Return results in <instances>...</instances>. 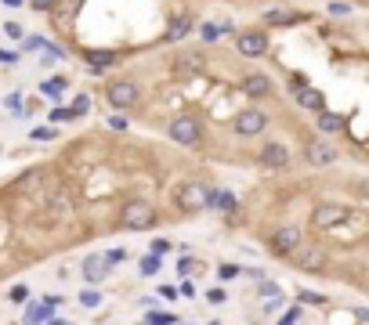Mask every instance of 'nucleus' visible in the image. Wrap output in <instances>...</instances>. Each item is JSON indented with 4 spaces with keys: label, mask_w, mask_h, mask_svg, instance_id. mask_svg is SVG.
<instances>
[{
    "label": "nucleus",
    "mask_w": 369,
    "mask_h": 325,
    "mask_svg": "<svg viewBox=\"0 0 369 325\" xmlns=\"http://www.w3.org/2000/svg\"><path fill=\"white\" fill-rule=\"evenodd\" d=\"M286 260H293V267L304 271V275H326V267H330V249L319 246V242H300Z\"/></svg>",
    "instance_id": "obj_1"
},
{
    "label": "nucleus",
    "mask_w": 369,
    "mask_h": 325,
    "mask_svg": "<svg viewBox=\"0 0 369 325\" xmlns=\"http://www.w3.org/2000/svg\"><path fill=\"white\" fill-rule=\"evenodd\" d=\"M156 221H160V213H156V206L145 202V199H131L120 210V228L123 232H148V228H156Z\"/></svg>",
    "instance_id": "obj_2"
},
{
    "label": "nucleus",
    "mask_w": 369,
    "mask_h": 325,
    "mask_svg": "<svg viewBox=\"0 0 369 325\" xmlns=\"http://www.w3.org/2000/svg\"><path fill=\"white\" fill-rule=\"evenodd\" d=\"M232 134L236 138H257V134H265L268 130V116L261 113V108H253V105H246V108H239V113L232 116Z\"/></svg>",
    "instance_id": "obj_3"
},
{
    "label": "nucleus",
    "mask_w": 369,
    "mask_h": 325,
    "mask_svg": "<svg viewBox=\"0 0 369 325\" xmlns=\"http://www.w3.org/2000/svg\"><path fill=\"white\" fill-rule=\"evenodd\" d=\"M206 199H210V188L203 181H181L178 192H174V202H178L181 213H203Z\"/></svg>",
    "instance_id": "obj_4"
},
{
    "label": "nucleus",
    "mask_w": 369,
    "mask_h": 325,
    "mask_svg": "<svg viewBox=\"0 0 369 325\" xmlns=\"http://www.w3.org/2000/svg\"><path fill=\"white\" fill-rule=\"evenodd\" d=\"M167 134H171L174 145H181V148H196V145L203 141V123H199L196 116H174V120L167 123Z\"/></svg>",
    "instance_id": "obj_5"
},
{
    "label": "nucleus",
    "mask_w": 369,
    "mask_h": 325,
    "mask_svg": "<svg viewBox=\"0 0 369 325\" xmlns=\"http://www.w3.org/2000/svg\"><path fill=\"white\" fill-rule=\"evenodd\" d=\"M138 98H141V91L134 80H109V87H105V101H109V108H116V113L134 108Z\"/></svg>",
    "instance_id": "obj_6"
},
{
    "label": "nucleus",
    "mask_w": 369,
    "mask_h": 325,
    "mask_svg": "<svg viewBox=\"0 0 369 325\" xmlns=\"http://www.w3.org/2000/svg\"><path fill=\"white\" fill-rule=\"evenodd\" d=\"M348 221V206L340 202H319L311 210V228H319V232H333Z\"/></svg>",
    "instance_id": "obj_7"
},
{
    "label": "nucleus",
    "mask_w": 369,
    "mask_h": 325,
    "mask_svg": "<svg viewBox=\"0 0 369 325\" xmlns=\"http://www.w3.org/2000/svg\"><path fill=\"white\" fill-rule=\"evenodd\" d=\"M300 242H304V232H300L297 225H283V228H276V232L268 235V249H272L276 257H290Z\"/></svg>",
    "instance_id": "obj_8"
},
{
    "label": "nucleus",
    "mask_w": 369,
    "mask_h": 325,
    "mask_svg": "<svg viewBox=\"0 0 369 325\" xmlns=\"http://www.w3.org/2000/svg\"><path fill=\"white\" fill-rule=\"evenodd\" d=\"M236 51L243 58H261V54H268V33L265 29H243L236 33Z\"/></svg>",
    "instance_id": "obj_9"
},
{
    "label": "nucleus",
    "mask_w": 369,
    "mask_h": 325,
    "mask_svg": "<svg viewBox=\"0 0 369 325\" xmlns=\"http://www.w3.org/2000/svg\"><path fill=\"white\" fill-rule=\"evenodd\" d=\"M109 260H105V253H87L84 257V264H80V275H84V282L87 286H101L105 279H109Z\"/></svg>",
    "instance_id": "obj_10"
},
{
    "label": "nucleus",
    "mask_w": 369,
    "mask_h": 325,
    "mask_svg": "<svg viewBox=\"0 0 369 325\" xmlns=\"http://www.w3.org/2000/svg\"><path fill=\"white\" fill-rule=\"evenodd\" d=\"M337 148L330 141H308L304 145V162L308 167H330V162H337Z\"/></svg>",
    "instance_id": "obj_11"
},
{
    "label": "nucleus",
    "mask_w": 369,
    "mask_h": 325,
    "mask_svg": "<svg viewBox=\"0 0 369 325\" xmlns=\"http://www.w3.org/2000/svg\"><path fill=\"white\" fill-rule=\"evenodd\" d=\"M203 69H206V54H203V51L188 47V51H178V54H174V73L192 76V73H203Z\"/></svg>",
    "instance_id": "obj_12"
},
{
    "label": "nucleus",
    "mask_w": 369,
    "mask_h": 325,
    "mask_svg": "<svg viewBox=\"0 0 369 325\" xmlns=\"http://www.w3.org/2000/svg\"><path fill=\"white\" fill-rule=\"evenodd\" d=\"M62 307V296H44V304H26V325H44Z\"/></svg>",
    "instance_id": "obj_13"
},
{
    "label": "nucleus",
    "mask_w": 369,
    "mask_h": 325,
    "mask_svg": "<svg viewBox=\"0 0 369 325\" xmlns=\"http://www.w3.org/2000/svg\"><path fill=\"white\" fill-rule=\"evenodd\" d=\"M84 62H87L91 73H109V69L116 66V51H109V47H91V51H84Z\"/></svg>",
    "instance_id": "obj_14"
},
{
    "label": "nucleus",
    "mask_w": 369,
    "mask_h": 325,
    "mask_svg": "<svg viewBox=\"0 0 369 325\" xmlns=\"http://www.w3.org/2000/svg\"><path fill=\"white\" fill-rule=\"evenodd\" d=\"M261 162H265L268 170H286L290 167V148L279 145V141H272V145L261 148Z\"/></svg>",
    "instance_id": "obj_15"
},
{
    "label": "nucleus",
    "mask_w": 369,
    "mask_h": 325,
    "mask_svg": "<svg viewBox=\"0 0 369 325\" xmlns=\"http://www.w3.org/2000/svg\"><path fill=\"white\" fill-rule=\"evenodd\" d=\"M243 94L246 98H268L272 94V80L265 76V73H250V76H243Z\"/></svg>",
    "instance_id": "obj_16"
},
{
    "label": "nucleus",
    "mask_w": 369,
    "mask_h": 325,
    "mask_svg": "<svg viewBox=\"0 0 369 325\" xmlns=\"http://www.w3.org/2000/svg\"><path fill=\"white\" fill-rule=\"evenodd\" d=\"M206 210H218V213H236V210H239V199H236L228 188H210Z\"/></svg>",
    "instance_id": "obj_17"
},
{
    "label": "nucleus",
    "mask_w": 369,
    "mask_h": 325,
    "mask_svg": "<svg viewBox=\"0 0 369 325\" xmlns=\"http://www.w3.org/2000/svg\"><path fill=\"white\" fill-rule=\"evenodd\" d=\"M300 108H315V113H326V94L319 87H300L297 98H293Z\"/></svg>",
    "instance_id": "obj_18"
},
{
    "label": "nucleus",
    "mask_w": 369,
    "mask_h": 325,
    "mask_svg": "<svg viewBox=\"0 0 369 325\" xmlns=\"http://www.w3.org/2000/svg\"><path fill=\"white\" fill-rule=\"evenodd\" d=\"M293 22H300V11H293V8H272V11H265V26H293Z\"/></svg>",
    "instance_id": "obj_19"
},
{
    "label": "nucleus",
    "mask_w": 369,
    "mask_h": 325,
    "mask_svg": "<svg viewBox=\"0 0 369 325\" xmlns=\"http://www.w3.org/2000/svg\"><path fill=\"white\" fill-rule=\"evenodd\" d=\"M315 127H319L323 134H340L344 130V116H337V113H315Z\"/></svg>",
    "instance_id": "obj_20"
},
{
    "label": "nucleus",
    "mask_w": 369,
    "mask_h": 325,
    "mask_svg": "<svg viewBox=\"0 0 369 325\" xmlns=\"http://www.w3.org/2000/svg\"><path fill=\"white\" fill-rule=\"evenodd\" d=\"M188 29H192V15H174L171 26H167V40H171V43H174V40H185Z\"/></svg>",
    "instance_id": "obj_21"
},
{
    "label": "nucleus",
    "mask_w": 369,
    "mask_h": 325,
    "mask_svg": "<svg viewBox=\"0 0 369 325\" xmlns=\"http://www.w3.org/2000/svg\"><path fill=\"white\" fill-rule=\"evenodd\" d=\"M141 325H178V314L174 311H148Z\"/></svg>",
    "instance_id": "obj_22"
},
{
    "label": "nucleus",
    "mask_w": 369,
    "mask_h": 325,
    "mask_svg": "<svg viewBox=\"0 0 369 325\" xmlns=\"http://www.w3.org/2000/svg\"><path fill=\"white\" fill-rule=\"evenodd\" d=\"M160 264H163V260H160V257H152V253H148V257H141V260H138V275H141V279H152L156 271H160Z\"/></svg>",
    "instance_id": "obj_23"
},
{
    "label": "nucleus",
    "mask_w": 369,
    "mask_h": 325,
    "mask_svg": "<svg viewBox=\"0 0 369 325\" xmlns=\"http://www.w3.org/2000/svg\"><path fill=\"white\" fill-rule=\"evenodd\" d=\"M239 275H243L239 264H232V260H221V264H218V279H221V282H232V279H239Z\"/></svg>",
    "instance_id": "obj_24"
},
{
    "label": "nucleus",
    "mask_w": 369,
    "mask_h": 325,
    "mask_svg": "<svg viewBox=\"0 0 369 325\" xmlns=\"http://www.w3.org/2000/svg\"><path fill=\"white\" fill-rule=\"evenodd\" d=\"M40 91H44L51 101H59V94L66 91V80H44V83H40Z\"/></svg>",
    "instance_id": "obj_25"
},
{
    "label": "nucleus",
    "mask_w": 369,
    "mask_h": 325,
    "mask_svg": "<svg viewBox=\"0 0 369 325\" xmlns=\"http://www.w3.org/2000/svg\"><path fill=\"white\" fill-rule=\"evenodd\" d=\"M80 307H87V311H94V307H101V293L91 286V289H84L80 293Z\"/></svg>",
    "instance_id": "obj_26"
},
{
    "label": "nucleus",
    "mask_w": 369,
    "mask_h": 325,
    "mask_svg": "<svg viewBox=\"0 0 369 325\" xmlns=\"http://www.w3.org/2000/svg\"><path fill=\"white\" fill-rule=\"evenodd\" d=\"M69 113H73V116H87V113H91V94H76Z\"/></svg>",
    "instance_id": "obj_27"
},
{
    "label": "nucleus",
    "mask_w": 369,
    "mask_h": 325,
    "mask_svg": "<svg viewBox=\"0 0 369 325\" xmlns=\"http://www.w3.org/2000/svg\"><path fill=\"white\" fill-rule=\"evenodd\" d=\"M11 304H19V307H26V304H29V286H26V282L11 286Z\"/></svg>",
    "instance_id": "obj_28"
},
{
    "label": "nucleus",
    "mask_w": 369,
    "mask_h": 325,
    "mask_svg": "<svg viewBox=\"0 0 369 325\" xmlns=\"http://www.w3.org/2000/svg\"><path fill=\"white\" fill-rule=\"evenodd\" d=\"M29 4H33L40 15H51V11H55V8L62 4V0H29Z\"/></svg>",
    "instance_id": "obj_29"
},
{
    "label": "nucleus",
    "mask_w": 369,
    "mask_h": 325,
    "mask_svg": "<svg viewBox=\"0 0 369 325\" xmlns=\"http://www.w3.org/2000/svg\"><path fill=\"white\" fill-rule=\"evenodd\" d=\"M105 127H109V130H116V134H123V130H127V116H120V113H113L109 120H105Z\"/></svg>",
    "instance_id": "obj_30"
},
{
    "label": "nucleus",
    "mask_w": 369,
    "mask_h": 325,
    "mask_svg": "<svg viewBox=\"0 0 369 325\" xmlns=\"http://www.w3.org/2000/svg\"><path fill=\"white\" fill-rule=\"evenodd\" d=\"M171 249H174L171 239H152V257H163V253H171Z\"/></svg>",
    "instance_id": "obj_31"
},
{
    "label": "nucleus",
    "mask_w": 369,
    "mask_h": 325,
    "mask_svg": "<svg viewBox=\"0 0 369 325\" xmlns=\"http://www.w3.org/2000/svg\"><path fill=\"white\" fill-rule=\"evenodd\" d=\"M199 33H203V40H206V43H214V40H218V36H221V29H218V26H214V22H206V26H203V29H199Z\"/></svg>",
    "instance_id": "obj_32"
},
{
    "label": "nucleus",
    "mask_w": 369,
    "mask_h": 325,
    "mask_svg": "<svg viewBox=\"0 0 369 325\" xmlns=\"http://www.w3.org/2000/svg\"><path fill=\"white\" fill-rule=\"evenodd\" d=\"M55 134H59L55 127H36V130H33V141H51Z\"/></svg>",
    "instance_id": "obj_33"
},
{
    "label": "nucleus",
    "mask_w": 369,
    "mask_h": 325,
    "mask_svg": "<svg viewBox=\"0 0 369 325\" xmlns=\"http://www.w3.org/2000/svg\"><path fill=\"white\" fill-rule=\"evenodd\" d=\"M297 300H300V304H326V296H323V293H308V289H304V293H297Z\"/></svg>",
    "instance_id": "obj_34"
},
{
    "label": "nucleus",
    "mask_w": 369,
    "mask_h": 325,
    "mask_svg": "<svg viewBox=\"0 0 369 325\" xmlns=\"http://www.w3.org/2000/svg\"><path fill=\"white\" fill-rule=\"evenodd\" d=\"M257 293H261V296H279V286L265 279V282H261V289H257Z\"/></svg>",
    "instance_id": "obj_35"
},
{
    "label": "nucleus",
    "mask_w": 369,
    "mask_h": 325,
    "mask_svg": "<svg viewBox=\"0 0 369 325\" xmlns=\"http://www.w3.org/2000/svg\"><path fill=\"white\" fill-rule=\"evenodd\" d=\"M206 300H210V304H225V300H228V293H225V289H210V293H206Z\"/></svg>",
    "instance_id": "obj_36"
},
{
    "label": "nucleus",
    "mask_w": 369,
    "mask_h": 325,
    "mask_svg": "<svg viewBox=\"0 0 369 325\" xmlns=\"http://www.w3.org/2000/svg\"><path fill=\"white\" fill-rule=\"evenodd\" d=\"M348 11H351V4H337V0L330 4V15H333V19H340V15H348Z\"/></svg>",
    "instance_id": "obj_37"
},
{
    "label": "nucleus",
    "mask_w": 369,
    "mask_h": 325,
    "mask_svg": "<svg viewBox=\"0 0 369 325\" xmlns=\"http://www.w3.org/2000/svg\"><path fill=\"white\" fill-rule=\"evenodd\" d=\"M44 43H47L44 36H29V40H26V51H44Z\"/></svg>",
    "instance_id": "obj_38"
},
{
    "label": "nucleus",
    "mask_w": 369,
    "mask_h": 325,
    "mask_svg": "<svg viewBox=\"0 0 369 325\" xmlns=\"http://www.w3.org/2000/svg\"><path fill=\"white\" fill-rule=\"evenodd\" d=\"M105 260H109V267H116L123 260V249H109V253H105Z\"/></svg>",
    "instance_id": "obj_39"
},
{
    "label": "nucleus",
    "mask_w": 369,
    "mask_h": 325,
    "mask_svg": "<svg viewBox=\"0 0 369 325\" xmlns=\"http://www.w3.org/2000/svg\"><path fill=\"white\" fill-rule=\"evenodd\" d=\"M51 120H59V123H62V120H76V116L69 113V108H55V113H51Z\"/></svg>",
    "instance_id": "obj_40"
},
{
    "label": "nucleus",
    "mask_w": 369,
    "mask_h": 325,
    "mask_svg": "<svg viewBox=\"0 0 369 325\" xmlns=\"http://www.w3.org/2000/svg\"><path fill=\"white\" fill-rule=\"evenodd\" d=\"M4 33H8V36H15V40H22V26H19V22H8V26H4Z\"/></svg>",
    "instance_id": "obj_41"
},
{
    "label": "nucleus",
    "mask_w": 369,
    "mask_h": 325,
    "mask_svg": "<svg viewBox=\"0 0 369 325\" xmlns=\"http://www.w3.org/2000/svg\"><path fill=\"white\" fill-rule=\"evenodd\" d=\"M178 271H181V275L188 279V275H192V257H181V264H178Z\"/></svg>",
    "instance_id": "obj_42"
},
{
    "label": "nucleus",
    "mask_w": 369,
    "mask_h": 325,
    "mask_svg": "<svg viewBox=\"0 0 369 325\" xmlns=\"http://www.w3.org/2000/svg\"><path fill=\"white\" fill-rule=\"evenodd\" d=\"M160 296H163V300H178V289H174V286H160Z\"/></svg>",
    "instance_id": "obj_43"
},
{
    "label": "nucleus",
    "mask_w": 369,
    "mask_h": 325,
    "mask_svg": "<svg viewBox=\"0 0 369 325\" xmlns=\"http://www.w3.org/2000/svg\"><path fill=\"white\" fill-rule=\"evenodd\" d=\"M8 108H11V113H26L22 101H19V94H11V98H8Z\"/></svg>",
    "instance_id": "obj_44"
},
{
    "label": "nucleus",
    "mask_w": 369,
    "mask_h": 325,
    "mask_svg": "<svg viewBox=\"0 0 369 325\" xmlns=\"http://www.w3.org/2000/svg\"><path fill=\"white\" fill-rule=\"evenodd\" d=\"M178 293H181V296H192V293H196V286H192V282H181V289H178Z\"/></svg>",
    "instance_id": "obj_45"
},
{
    "label": "nucleus",
    "mask_w": 369,
    "mask_h": 325,
    "mask_svg": "<svg viewBox=\"0 0 369 325\" xmlns=\"http://www.w3.org/2000/svg\"><path fill=\"white\" fill-rule=\"evenodd\" d=\"M47 325H73V321H66V318H47Z\"/></svg>",
    "instance_id": "obj_46"
},
{
    "label": "nucleus",
    "mask_w": 369,
    "mask_h": 325,
    "mask_svg": "<svg viewBox=\"0 0 369 325\" xmlns=\"http://www.w3.org/2000/svg\"><path fill=\"white\" fill-rule=\"evenodd\" d=\"M4 4H8V8H19V4H22V0H4Z\"/></svg>",
    "instance_id": "obj_47"
},
{
    "label": "nucleus",
    "mask_w": 369,
    "mask_h": 325,
    "mask_svg": "<svg viewBox=\"0 0 369 325\" xmlns=\"http://www.w3.org/2000/svg\"><path fill=\"white\" fill-rule=\"evenodd\" d=\"M210 325H221V321H210Z\"/></svg>",
    "instance_id": "obj_48"
},
{
    "label": "nucleus",
    "mask_w": 369,
    "mask_h": 325,
    "mask_svg": "<svg viewBox=\"0 0 369 325\" xmlns=\"http://www.w3.org/2000/svg\"><path fill=\"white\" fill-rule=\"evenodd\" d=\"M178 325H188V321H178Z\"/></svg>",
    "instance_id": "obj_49"
}]
</instances>
